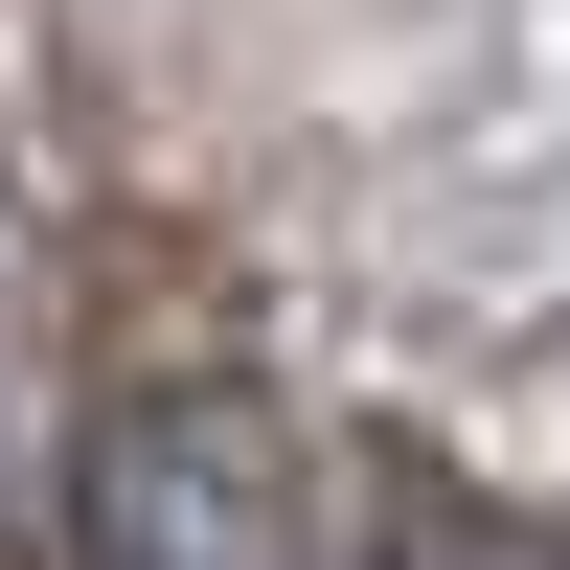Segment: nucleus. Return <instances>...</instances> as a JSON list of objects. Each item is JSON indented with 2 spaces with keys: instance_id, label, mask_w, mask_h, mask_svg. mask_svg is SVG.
I'll list each match as a JSON object with an SVG mask.
<instances>
[{
  "instance_id": "1",
  "label": "nucleus",
  "mask_w": 570,
  "mask_h": 570,
  "mask_svg": "<svg viewBox=\"0 0 570 570\" xmlns=\"http://www.w3.org/2000/svg\"><path fill=\"white\" fill-rule=\"evenodd\" d=\"M91 525H115V570H343V480H320L297 411H160V434L91 480Z\"/></svg>"
}]
</instances>
